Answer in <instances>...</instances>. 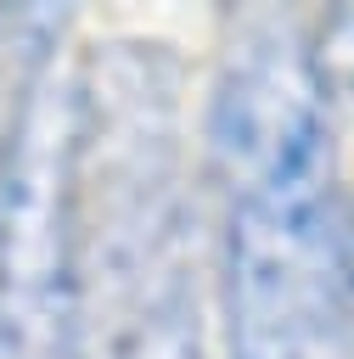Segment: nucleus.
Returning a JSON list of instances; mask_svg holds the SVG:
<instances>
[{
  "mask_svg": "<svg viewBox=\"0 0 354 359\" xmlns=\"http://www.w3.org/2000/svg\"><path fill=\"white\" fill-rule=\"evenodd\" d=\"M315 22L225 11L202 151L219 196L225 359H354V219Z\"/></svg>",
  "mask_w": 354,
  "mask_h": 359,
  "instance_id": "nucleus-1",
  "label": "nucleus"
},
{
  "mask_svg": "<svg viewBox=\"0 0 354 359\" xmlns=\"http://www.w3.org/2000/svg\"><path fill=\"white\" fill-rule=\"evenodd\" d=\"M180 73L146 39L79 62L73 286L56 359H208Z\"/></svg>",
  "mask_w": 354,
  "mask_h": 359,
  "instance_id": "nucleus-2",
  "label": "nucleus"
},
{
  "mask_svg": "<svg viewBox=\"0 0 354 359\" xmlns=\"http://www.w3.org/2000/svg\"><path fill=\"white\" fill-rule=\"evenodd\" d=\"M39 39L11 84L0 129V359H56L73 286L79 67Z\"/></svg>",
  "mask_w": 354,
  "mask_h": 359,
  "instance_id": "nucleus-3",
  "label": "nucleus"
},
{
  "mask_svg": "<svg viewBox=\"0 0 354 359\" xmlns=\"http://www.w3.org/2000/svg\"><path fill=\"white\" fill-rule=\"evenodd\" d=\"M315 50L332 101H354V6H332L315 22Z\"/></svg>",
  "mask_w": 354,
  "mask_h": 359,
  "instance_id": "nucleus-4",
  "label": "nucleus"
}]
</instances>
